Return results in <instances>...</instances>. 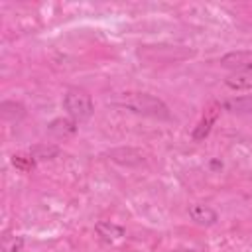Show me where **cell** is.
Segmentation results:
<instances>
[{
  "instance_id": "obj_1",
  "label": "cell",
  "mask_w": 252,
  "mask_h": 252,
  "mask_svg": "<svg viewBox=\"0 0 252 252\" xmlns=\"http://www.w3.org/2000/svg\"><path fill=\"white\" fill-rule=\"evenodd\" d=\"M120 106H124L126 110H130L134 114H142V116H150V118H158V120L171 118L167 104L150 93H126L120 98Z\"/></svg>"
},
{
  "instance_id": "obj_2",
  "label": "cell",
  "mask_w": 252,
  "mask_h": 252,
  "mask_svg": "<svg viewBox=\"0 0 252 252\" xmlns=\"http://www.w3.org/2000/svg\"><path fill=\"white\" fill-rule=\"evenodd\" d=\"M63 108L67 110L69 118H73L77 124L89 120L93 116V112H94V104H93L91 94L87 91L79 89V87H71V89L65 91Z\"/></svg>"
},
{
  "instance_id": "obj_3",
  "label": "cell",
  "mask_w": 252,
  "mask_h": 252,
  "mask_svg": "<svg viewBox=\"0 0 252 252\" xmlns=\"http://www.w3.org/2000/svg\"><path fill=\"white\" fill-rule=\"evenodd\" d=\"M220 65L232 71H252V49L228 51L220 57Z\"/></svg>"
},
{
  "instance_id": "obj_4",
  "label": "cell",
  "mask_w": 252,
  "mask_h": 252,
  "mask_svg": "<svg viewBox=\"0 0 252 252\" xmlns=\"http://www.w3.org/2000/svg\"><path fill=\"white\" fill-rule=\"evenodd\" d=\"M187 213H189V219H191L195 224H199V226H213V224H217V220H219L217 211H215L213 207H209V205H203V203H193V205H189Z\"/></svg>"
},
{
  "instance_id": "obj_5",
  "label": "cell",
  "mask_w": 252,
  "mask_h": 252,
  "mask_svg": "<svg viewBox=\"0 0 252 252\" xmlns=\"http://www.w3.org/2000/svg\"><path fill=\"white\" fill-rule=\"evenodd\" d=\"M219 112H220V104H211V106L205 110L203 118L199 120V124L195 126V130H193V134H191L195 142H201V140H205V138L209 136V132H211L213 124L217 122Z\"/></svg>"
},
{
  "instance_id": "obj_6",
  "label": "cell",
  "mask_w": 252,
  "mask_h": 252,
  "mask_svg": "<svg viewBox=\"0 0 252 252\" xmlns=\"http://www.w3.org/2000/svg\"><path fill=\"white\" fill-rule=\"evenodd\" d=\"M108 156H110L112 161H116L120 165H140V163H144L142 154L134 148H116V150H110Z\"/></svg>"
},
{
  "instance_id": "obj_7",
  "label": "cell",
  "mask_w": 252,
  "mask_h": 252,
  "mask_svg": "<svg viewBox=\"0 0 252 252\" xmlns=\"http://www.w3.org/2000/svg\"><path fill=\"white\" fill-rule=\"evenodd\" d=\"M94 230H96V234L104 240V242H118V240H122L124 236H126V230L122 228V226H118V224H114V222H110V220H100V222H96L94 224Z\"/></svg>"
},
{
  "instance_id": "obj_8",
  "label": "cell",
  "mask_w": 252,
  "mask_h": 252,
  "mask_svg": "<svg viewBox=\"0 0 252 252\" xmlns=\"http://www.w3.org/2000/svg\"><path fill=\"white\" fill-rule=\"evenodd\" d=\"M47 132L55 138H69L77 132V122L73 118H55L47 124Z\"/></svg>"
},
{
  "instance_id": "obj_9",
  "label": "cell",
  "mask_w": 252,
  "mask_h": 252,
  "mask_svg": "<svg viewBox=\"0 0 252 252\" xmlns=\"http://www.w3.org/2000/svg\"><path fill=\"white\" fill-rule=\"evenodd\" d=\"M222 108L232 114H250L252 112V94L244 96H230L222 102Z\"/></svg>"
},
{
  "instance_id": "obj_10",
  "label": "cell",
  "mask_w": 252,
  "mask_h": 252,
  "mask_svg": "<svg viewBox=\"0 0 252 252\" xmlns=\"http://www.w3.org/2000/svg\"><path fill=\"white\" fill-rule=\"evenodd\" d=\"M224 85L234 91L252 89V71H234L224 79Z\"/></svg>"
},
{
  "instance_id": "obj_11",
  "label": "cell",
  "mask_w": 252,
  "mask_h": 252,
  "mask_svg": "<svg viewBox=\"0 0 252 252\" xmlns=\"http://www.w3.org/2000/svg\"><path fill=\"white\" fill-rule=\"evenodd\" d=\"M0 112L10 122H18V120H22L26 116V108L20 102H14V100H4L0 104Z\"/></svg>"
},
{
  "instance_id": "obj_12",
  "label": "cell",
  "mask_w": 252,
  "mask_h": 252,
  "mask_svg": "<svg viewBox=\"0 0 252 252\" xmlns=\"http://www.w3.org/2000/svg\"><path fill=\"white\" fill-rule=\"evenodd\" d=\"M30 156L35 159V161H43V159H53L59 156V148L53 146V144H37L30 150Z\"/></svg>"
},
{
  "instance_id": "obj_13",
  "label": "cell",
  "mask_w": 252,
  "mask_h": 252,
  "mask_svg": "<svg viewBox=\"0 0 252 252\" xmlns=\"http://www.w3.org/2000/svg\"><path fill=\"white\" fill-rule=\"evenodd\" d=\"M22 248H24V236L6 234L2 238V250L4 252H22Z\"/></svg>"
},
{
  "instance_id": "obj_14",
  "label": "cell",
  "mask_w": 252,
  "mask_h": 252,
  "mask_svg": "<svg viewBox=\"0 0 252 252\" xmlns=\"http://www.w3.org/2000/svg\"><path fill=\"white\" fill-rule=\"evenodd\" d=\"M12 165L16 167V169H20V171H32L33 169V165H35V159L28 154V156H24V154H14L12 156Z\"/></svg>"
},
{
  "instance_id": "obj_15",
  "label": "cell",
  "mask_w": 252,
  "mask_h": 252,
  "mask_svg": "<svg viewBox=\"0 0 252 252\" xmlns=\"http://www.w3.org/2000/svg\"><path fill=\"white\" fill-rule=\"evenodd\" d=\"M173 252H197V250H187V248H181V250H173Z\"/></svg>"
}]
</instances>
